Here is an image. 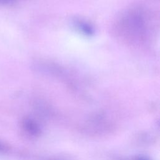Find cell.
<instances>
[{
  "instance_id": "6da1fadb",
  "label": "cell",
  "mask_w": 160,
  "mask_h": 160,
  "mask_svg": "<svg viewBox=\"0 0 160 160\" xmlns=\"http://www.w3.org/2000/svg\"><path fill=\"white\" fill-rule=\"evenodd\" d=\"M7 146L3 144L2 142H0V152H4L7 150Z\"/></svg>"
}]
</instances>
